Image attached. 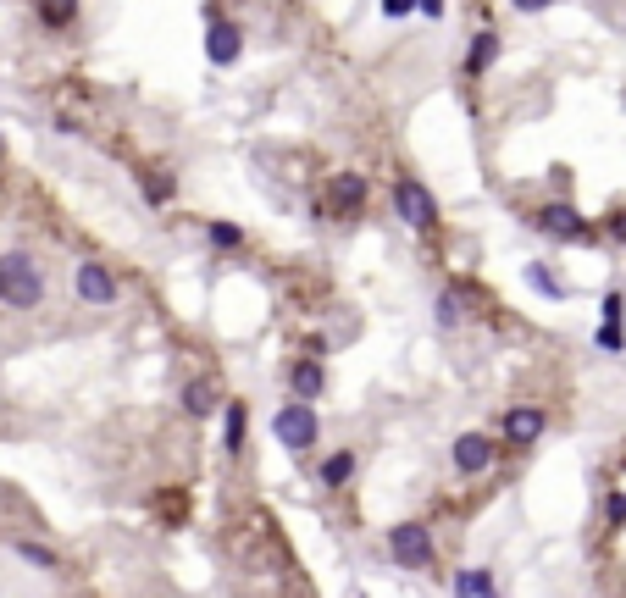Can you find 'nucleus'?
<instances>
[{"mask_svg": "<svg viewBox=\"0 0 626 598\" xmlns=\"http://www.w3.org/2000/svg\"><path fill=\"white\" fill-rule=\"evenodd\" d=\"M0 305L6 311H39L45 305V272L28 250H6L0 255Z\"/></svg>", "mask_w": 626, "mask_h": 598, "instance_id": "obj_1", "label": "nucleus"}, {"mask_svg": "<svg viewBox=\"0 0 626 598\" xmlns=\"http://www.w3.org/2000/svg\"><path fill=\"white\" fill-rule=\"evenodd\" d=\"M272 438L289 449V455H305L316 438H322V416H316L311 399H289V405L272 416Z\"/></svg>", "mask_w": 626, "mask_h": 598, "instance_id": "obj_2", "label": "nucleus"}, {"mask_svg": "<svg viewBox=\"0 0 626 598\" xmlns=\"http://www.w3.org/2000/svg\"><path fill=\"white\" fill-rule=\"evenodd\" d=\"M394 211L405 216V228H416V233H427L438 222L433 189H427L422 178H410V172H399V178H394Z\"/></svg>", "mask_w": 626, "mask_h": 598, "instance_id": "obj_3", "label": "nucleus"}, {"mask_svg": "<svg viewBox=\"0 0 626 598\" xmlns=\"http://www.w3.org/2000/svg\"><path fill=\"white\" fill-rule=\"evenodd\" d=\"M532 228H538V233H549V239H560V244H582V239H593L588 216H582L577 205H566V200L538 205V211H532Z\"/></svg>", "mask_w": 626, "mask_h": 598, "instance_id": "obj_4", "label": "nucleus"}, {"mask_svg": "<svg viewBox=\"0 0 626 598\" xmlns=\"http://www.w3.org/2000/svg\"><path fill=\"white\" fill-rule=\"evenodd\" d=\"M388 554H394L405 571H427V565H433V532H427L422 521H399V527L388 532Z\"/></svg>", "mask_w": 626, "mask_h": 598, "instance_id": "obj_5", "label": "nucleus"}, {"mask_svg": "<svg viewBox=\"0 0 626 598\" xmlns=\"http://www.w3.org/2000/svg\"><path fill=\"white\" fill-rule=\"evenodd\" d=\"M494 438L488 432H460L455 443H449V466L460 471V477H482V471H494Z\"/></svg>", "mask_w": 626, "mask_h": 598, "instance_id": "obj_6", "label": "nucleus"}, {"mask_svg": "<svg viewBox=\"0 0 626 598\" xmlns=\"http://www.w3.org/2000/svg\"><path fill=\"white\" fill-rule=\"evenodd\" d=\"M73 288H78V299L84 305H117V277H111V266L106 261H78V272H73Z\"/></svg>", "mask_w": 626, "mask_h": 598, "instance_id": "obj_7", "label": "nucleus"}, {"mask_svg": "<svg viewBox=\"0 0 626 598\" xmlns=\"http://www.w3.org/2000/svg\"><path fill=\"white\" fill-rule=\"evenodd\" d=\"M361 205H366V178L361 172H333V178H327V211H333L338 222L361 216Z\"/></svg>", "mask_w": 626, "mask_h": 598, "instance_id": "obj_8", "label": "nucleus"}, {"mask_svg": "<svg viewBox=\"0 0 626 598\" xmlns=\"http://www.w3.org/2000/svg\"><path fill=\"white\" fill-rule=\"evenodd\" d=\"M543 427H549V416H543L538 405H510L505 421H499V438L516 443V449H532V443L543 438Z\"/></svg>", "mask_w": 626, "mask_h": 598, "instance_id": "obj_9", "label": "nucleus"}, {"mask_svg": "<svg viewBox=\"0 0 626 598\" xmlns=\"http://www.w3.org/2000/svg\"><path fill=\"white\" fill-rule=\"evenodd\" d=\"M205 56H211V67H233V61L244 56V28L239 23H211L205 28Z\"/></svg>", "mask_w": 626, "mask_h": 598, "instance_id": "obj_10", "label": "nucleus"}, {"mask_svg": "<svg viewBox=\"0 0 626 598\" xmlns=\"http://www.w3.org/2000/svg\"><path fill=\"white\" fill-rule=\"evenodd\" d=\"M289 394L294 399H322L327 394V371H322V355H305V360H294L289 366Z\"/></svg>", "mask_w": 626, "mask_h": 598, "instance_id": "obj_11", "label": "nucleus"}, {"mask_svg": "<svg viewBox=\"0 0 626 598\" xmlns=\"http://www.w3.org/2000/svg\"><path fill=\"white\" fill-rule=\"evenodd\" d=\"M244 432H250V405H244V399H228V405H222V449H228V455L244 449Z\"/></svg>", "mask_w": 626, "mask_h": 598, "instance_id": "obj_12", "label": "nucleus"}, {"mask_svg": "<svg viewBox=\"0 0 626 598\" xmlns=\"http://www.w3.org/2000/svg\"><path fill=\"white\" fill-rule=\"evenodd\" d=\"M350 477H355V449H333V455L322 460V471H316V482H322L327 493L350 488Z\"/></svg>", "mask_w": 626, "mask_h": 598, "instance_id": "obj_13", "label": "nucleus"}, {"mask_svg": "<svg viewBox=\"0 0 626 598\" xmlns=\"http://www.w3.org/2000/svg\"><path fill=\"white\" fill-rule=\"evenodd\" d=\"M494 56H499V34L494 28H477V34H471V50H466V72L482 78V72L494 67Z\"/></svg>", "mask_w": 626, "mask_h": 598, "instance_id": "obj_14", "label": "nucleus"}, {"mask_svg": "<svg viewBox=\"0 0 626 598\" xmlns=\"http://www.w3.org/2000/svg\"><path fill=\"white\" fill-rule=\"evenodd\" d=\"M455 593H466V598H494L499 582H494V571H477V565H471V571L455 576Z\"/></svg>", "mask_w": 626, "mask_h": 598, "instance_id": "obj_15", "label": "nucleus"}, {"mask_svg": "<svg viewBox=\"0 0 626 598\" xmlns=\"http://www.w3.org/2000/svg\"><path fill=\"white\" fill-rule=\"evenodd\" d=\"M39 23L45 28H73L78 23V0H39Z\"/></svg>", "mask_w": 626, "mask_h": 598, "instance_id": "obj_16", "label": "nucleus"}, {"mask_svg": "<svg viewBox=\"0 0 626 598\" xmlns=\"http://www.w3.org/2000/svg\"><path fill=\"white\" fill-rule=\"evenodd\" d=\"M183 410L189 416H211L217 410V383H189L183 388Z\"/></svg>", "mask_w": 626, "mask_h": 598, "instance_id": "obj_17", "label": "nucleus"}, {"mask_svg": "<svg viewBox=\"0 0 626 598\" xmlns=\"http://www.w3.org/2000/svg\"><path fill=\"white\" fill-rule=\"evenodd\" d=\"M17 554H23L28 565H39V571H61V560H56V549H45V543H28V538H17L12 543Z\"/></svg>", "mask_w": 626, "mask_h": 598, "instance_id": "obj_18", "label": "nucleus"}, {"mask_svg": "<svg viewBox=\"0 0 626 598\" xmlns=\"http://www.w3.org/2000/svg\"><path fill=\"white\" fill-rule=\"evenodd\" d=\"M205 239L217 244V250H239L244 228H239V222H205Z\"/></svg>", "mask_w": 626, "mask_h": 598, "instance_id": "obj_19", "label": "nucleus"}, {"mask_svg": "<svg viewBox=\"0 0 626 598\" xmlns=\"http://www.w3.org/2000/svg\"><path fill=\"white\" fill-rule=\"evenodd\" d=\"M172 189H178V183H172V172H150V178H145V200H150V205H167Z\"/></svg>", "mask_w": 626, "mask_h": 598, "instance_id": "obj_20", "label": "nucleus"}, {"mask_svg": "<svg viewBox=\"0 0 626 598\" xmlns=\"http://www.w3.org/2000/svg\"><path fill=\"white\" fill-rule=\"evenodd\" d=\"M527 283H532V288H543L549 299H566V288H560V283L549 277V266H527Z\"/></svg>", "mask_w": 626, "mask_h": 598, "instance_id": "obj_21", "label": "nucleus"}, {"mask_svg": "<svg viewBox=\"0 0 626 598\" xmlns=\"http://www.w3.org/2000/svg\"><path fill=\"white\" fill-rule=\"evenodd\" d=\"M438 322H444V327H455V322H460V294H449V288L438 294Z\"/></svg>", "mask_w": 626, "mask_h": 598, "instance_id": "obj_22", "label": "nucleus"}, {"mask_svg": "<svg viewBox=\"0 0 626 598\" xmlns=\"http://www.w3.org/2000/svg\"><path fill=\"white\" fill-rule=\"evenodd\" d=\"M599 349H604V355H621V322H604L599 327Z\"/></svg>", "mask_w": 626, "mask_h": 598, "instance_id": "obj_23", "label": "nucleus"}, {"mask_svg": "<svg viewBox=\"0 0 626 598\" xmlns=\"http://www.w3.org/2000/svg\"><path fill=\"white\" fill-rule=\"evenodd\" d=\"M626 316V299L621 294H604V322H621Z\"/></svg>", "mask_w": 626, "mask_h": 598, "instance_id": "obj_24", "label": "nucleus"}, {"mask_svg": "<svg viewBox=\"0 0 626 598\" xmlns=\"http://www.w3.org/2000/svg\"><path fill=\"white\" fill-rule=\"evenodd\" d=\"M610 527H626V493H610Z\"/></svg>", "mask_w": 626, "mask_h": 598, "instance_id": "obj_25", "label": "nucleus"}, {"mask_svg": "<svg viewBox=\"0 0 626 598\" xmlns=\"http://www.w3.org/2000/svg\"><path fill=\"white\" fill-rule=\"evenodd\" d=\"M405 12H416V0H383V17H405Z\"/></svg>", "mask_w": 626, "mask_h": 598, "instance_id": "obj_26", "label": "nucleus"}, {"mask_svg": "<svg viewBox=\"0 0 626 598\" xmlns=\"http://www.w3.org/2000/svg\"><path fill=\"white\" fill-rule=\"evenodd\" d=\"M510 6H516V12H549L554 0H510Z\"/></svg>", "mask_w": 626, "mask_h": 598, "instance_id": "obj_27", "label": "nucleus"}, {"mask_svg": "<svg viewBox=\"0 0 626 598\" xmlns=\"http://www.w3.org/2000/svg\"><path fill=\"white\" fill-rule=\"evenodd\" d=\"M416 12H422V17H444V0H416Z\"/></svg>", "mask_w": 626, "mask_h": 598, "instance_id": "obj_28", "label": "nucleus"}, {"mask_svg": "<svg viewBox=\"0 0 626 598\" xmlns=\"http://www.w3.org/2000/svg\"><path fill=\"white\" fill-rule=\"evenodd\" d=\"M610 239H626V211H621V216H610Z\"/></svg>", "mask_w": 626, "mask_h": 598, "instance_id": "obj_29", "label": "nucleus"}, {"mask_svg": "<svg viewBox=\"0 0 626 598\" xmlns=\"http://www.w3.org/2000/svg\"><path fill=\"white\" fill-rule=\"evenodd\" d=\"M0 161H6V139H0Z\"/></svg>", "mask_w": 626, "mask_h": 598, "instance_id": "obj_30", "label": "nucleus"}]
</instances>
